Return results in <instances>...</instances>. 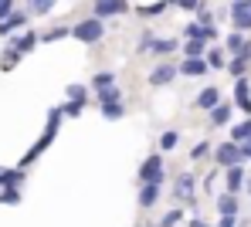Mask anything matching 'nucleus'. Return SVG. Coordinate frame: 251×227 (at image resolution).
<instances>
[{
	"mask_svg": "<svg viewBox=\"0 0 251 227\" xmlns=\"http://www.w3.org/2000/svg\"><path fill=\"white\" fill-rule=\"evenodd\" d=\"M65 95H68V102H88V89H85V85H68V89H65Z\"/></svg>",
	"mask_w": 251,
	"mask_h": 227,
	"instance_id": "nucleus-30",
	"label": "nucleus"
},
{
	"mask_svg": "<svg viewBox=\"0 0 251 227\" xmlns=\"http://www.w3.org/2000/svg\"><path fill=\"white\" fill-rule=\"evenodd\" d=\"M170 3H176V0H167V7H170Z\"/></svg>",
	"mask_w": 251,
	"mask_h": 227,
	"instance_id": "nucleus-47",
	"label": "nucleus"
},
{
	"mask_svg": "<svg viewBox=\"0 0 251 227\" xmlns=\"http://www.w3.org/2000/svg\"><path fill=\"white\" fill-rule=\"evenodd\" d=\"M248 10H251V0H234L231 3V24H234V31H248Z\"/></svg>",
	"mask_w": 251,
	"mask_h": 227,
	"instance_id": "nucleus-13",
	"label": "nucleus"
},
{
	"mask_svg": "<svg viewBox=\"0 0 251 227\" xmlns=\"http://www.w3.org/2000/svg\"><path fill=\"white\" fill-rule=\"evenodd\" d=\"M105 102H123V91L116 89V85L112 89H102L99 91V105H105Z\"/></svg>",
	"mask_w": 251,
	"mask_h": 227,
	"instance_id": "nucleus-32",
	"label": "nucleus"
},
{
	"mask_svg": "<svg viewBox=\"0 0 251 227\" xmlns=\"http://www.w3.org/2000/svg\"><path fill=\"white\" fill-rule=\"evenodd\" d=\"M0 204H21V190H10V186H0Z\"/></svg>",
	"mask_w": 251,
	"mask_h": 227,
	"instance_id": "nucleus-37",
	"label": "nucleus"
},
{
	"mask_svg": "<svg viewBox=\"0 0 251 227\" xmlns=\"http://www.w3.org/2000/svg\"><path fill=\"white\" fill-rule=\"evenodd\" d=\"M176 47H180V41H173V38H156V41H153V51H156V54H173Z\"/></svg>",
	"mask_w": 251,
	"mask_h": 227,
	"instance_id": "nucleus-29",
	"label": "nucleus"
},
{
	"mask_svg": "<svg viewBox=\"0 0 251 227\" xmlns=\"http://www.w3.org/2000/svg\"><path fill=\"white\" fill-rule=\"evenodd\" d=\"M204 61H207V68L210 71H221L227 61H224V51L221 47H210V51H204Z\"/></svg>",
	"mask_w": 251,
	"mask_h": 227,
	"instance_id": "nucleus-23",
	"label": "nucleus"
},
{
	"mask_svg": "<svg viewBox=\"0 0 251 227\" xmlns=\"http://www.w3.org/2000/svg\"><path fill=\"white\" fill-rule=\"evenodd\" d=\"M7 45H10L17 54H21V58H24V54H31L34 47L41 45V34H34V31H21L17 38H7Z\"/></svg>",
	"mask_w": 251,
	"mask_h": 227,
	"instance_id": "nucleus-8",
	"label": "nucleus"
},
{
	"mask_svg": "<svg viewBox=\"0 0 251 227\" xmlns=\"http://www.w3.org/2000/svg\"><path fill=\"white\" fill-rule=\"evenodd\" d=\"M116 85V71H99L95 78H92V89L102 91V89H112Z\"/></svg>",
	"mask_w": 251,
	"mask_h": 227,
	"instance_id": "nucleus-25",
	"label": "nucleus"
},
{
	"mask_svg": "<svg viewBox=\"0 0 251 227\" xmlns=\"http://www.w3.org/2000/svg\"><path fill=\"white\" fill-rule=\"evenodd\" d=\"M139 183H163V156L153 153L139 163Z\"/></svg>",
	"mask_w": 251,
	"mask_h": 227,
	"instance_id": "nucleus-3",
	"label": "nucleus"
},
{
	"mask_svg": "<svg viewBox=\"0 0 251 227\" xmlns=\"http://www.w3.org/2000/svg\"><path fill=\"white\" fill-rule=\"evenodd\" d=\"M17 61H21V54H17L10 45H3V51H0V68H3V71H14Z\"/></svg>",
	"mask_w": 251,
	"mask_h": 227,
	"instance_id": "nucleus-21",
	"label": "nucleus"
},
{
	"mask_svg": "<svg viewBox=\"0 0 251 227\" xmlns=\"http://www.w3.org/2000/svg\"><path fill=\"white\" fill-rule=\"evenodd\" d=\"M156 227H160V224H156Z\"/></svg>",
	"mask_w": 251,
	"mask_h": 227,
	"instance_id": "nucleus-48",
	"label": "nucleus"
},
{
	"mask_svg": "<svg viewBox=\"0 0 251 227\" xmlns=\"http://www.w3.org/2000/svg\"><path fill=\"white\" fill-rule=\"evenodd\" d=\"M214 159H217V166H241V149H238V142H221L217 149H214Z\"/></svg>",
	"mask_w": 251,
	"mask_h": 227,
	"instance_id": "nucleus-7",
	"label": "nucleus"
},
{
	"mask_svg": "<svg viewBox=\"0 0 251 227\" xmlns=\"http://www.w3.org/2000/svg\"><path fill=\"white\" fill-rule=\"evenodd\" d=\"M176 3H180L183 10H197V7H201V0H176Z\"/></svg>",
	"mask_w": 251,
	"mask_h": 227,
	"instance_id": "nucleus-43",
	"label": "nucleus"
},
{
	"mask_svg": "<svg viewBox=\"0 0 251 227\" xmlns=\"http://www.w3.org/2000/svg\"><path fill=\"white\" fill-rule=\"evenodd\" d=\"M227 119H231V105H214L210 109V126H227Z\"/></svg>",
	"mask_w": 251,
	"mask_h": 227,
	"instance_id": "nucleus-24",
	"label": "nucleus"
},
{
	"mask_svg": "<svg viewBox=\"0 0 251 227\" xmlns=\"http://www.w3.org/2000/svg\"><path fill=\"white\" fill-rule=\"evenodd\" d=\"M234 105L251 115V85H248V78H238V85H234Z\"/></svg>",
	"mask_w": 251,
	"mask_h": 227,
	"instance_id": "nucleus-14",
	"label": "nucleus"
},
{
	"mask_svg": "<svg viewBox=\"0 0 251 227\" xmlns=\"http://www.w3.org/2000/svg\"><path fill=\"white\" fill-rule=\"evenodd\" d=\"M173 197L194 207V197H197V177H194V173H180L176 183H173Z\"/></svg>",
	"mask_w": 251,
	"mask_h": 227,
	"instance_id": "nucleus-4",
	"label": "nucleus"
},
{
	"mask_svg": "<svg viewBox=\"0 0 251 227\" xmlns=\"http://www.w3.org/2000/svg\"><path fill=\"white\" fill-rule=\"evenodd\" d=\"M61 119H65V115H61V109H51V112H48V126H44L41 139H38V142H34V146H31V149L24 153V159H21V170H24V166H31V163H34V159L41 156L44 149H48V146L54 142L58 129H61Z\"/></svg>",
	"mask_w": 251,
	"mask_h": 227,
	"instance_id": "nucleus-1",
	"label": "nucleus"
},
{
	"mask_svg": "<svg viewBox=\"0 0 251 227\" xmlns=\"http://www.w3.org/2000/svg\"><path fill=\"white\" fill-rule=\"evenodd\" d=\"M54 7H58V0H27V7H24V10H27L31 17H48Z\"/></svg>",
	"mask_w": 251,
	"mask_h": 227,
	"instance_id": "nucleus-16",
	"label": "nucleus"
},
{
	"mask_svg": "<svg viewBox=\"0 0 251 227\" xmlns=\"http://www.w3.org/2000/svg\"><path fill=\"white\" fill-rule=\"evenodd\" d=\"M210 149H214V146H210V142H197V146H194V149H190V159H194V163H197V159H204V156H207Z\"/></svg>",
	"mask_w": 251,
	"mask_h": 227,
	"instance_id": "nucleus-38",
	"label": "nucleus"
},
{
	"mask_svg": "<svg viewBox=\"0 0 251 227\" xmlns=\"http://www.w3.org/2000/svg\"><path fill=\"white\" fill-rule=\"evenodd\" d=\"M58 109H61V115H72V119H78V115L85 112L82 102H65V105H58Z\"/></svg>",
	"mask_w": 251,
	"mask_h": 227,
	"instance_id": "nucleus-34",
	"label": "nucleus"
},
{
	"mask_svg": "<svg viewBox=\"0 0 251 227\" xmlns=\"http://www.w3.org/2000/svg\"><path fill=\"white\" fill-rule=\"evenodd\" d=\"M173 78H176V65H170V61L167 65H156V68L150 71V85H153V89H163Z\"/></svg>",
	"mask_w": 251,
	"mask_h": 227,
	"instance_id": "nucleus-11",
	"label": "nucleus"
},
{
	"mask_svg": "<svg viewBox=\"0 0 251 227\" xmlns=\"http://www.w3.org/2000/svg\"><path fill=\"white\" fill-rule=\"evenodd\" d=\"M72 38L82 41V45H99V41L105 38V21H99V17H82V21L72 27Z\"/></svg>",
	"mask_w": 251,
	"mask_h": 227,
	"instance_id": "nucleus-2",
	"label": "nucleus"
},
{
	"mask_svg": "<svg viewBox=\"0 0 251 227\" xmlns=\"http://www.w3.org/2000/svg\"><path fill=\"white\" fill-rule=\"evenodd\" d=\"M238 149H241V163H245V159H251V139L238 142Z\"/></svg>",
	"mask_w": 251,
	"mask_h": 227,
	"instance_id": "nucleus-41",
	"label": "nucleus"
},
{
	"mask_svg": "<svg viewBox=\"0 0 251 227\" xmlns=\"http://www.w3.org/2000/svg\"><path fill=\"white\" fill-rule=\"evenodd\" d=\"M102 115H105L109 122H116V119H123V115H126V105H123V102H105V105H102Z\"/></svg>",
	"mask_w": 251,
	"mask_h": 227,
	"instance_id": "nucleus-27",
	"label": "nucleus"
},
{
	"mask_svg": "<svg viewBox=\"0 0 251 227\" xmlns=\"http://www.w3.org/2000/svg\"><path fill=\"white\" fill-rule=\"evenodd\" d=\"M24 183V170L17 166V170H0V186H10V190H17Z\"/></svg>",
	"mask_w": 251,
	"mask_h": 227,
	"instance_id": "nucleus-19",
	"label": "nucleus"
},
{
	"mask_svg": "<svg viewBox=\"0 0 251 227\" xmlns=\"http://www.w3.org/2000/svg\"><path fill=\"white\" fill-rule=\"evenodd\" d=\"M245 139H251V115L231 129V142H245Z\"/></svg>",
	"mask_w": 251,
	"mask_h": 227,
	"instance_id": "nucleus-28",
	"label": "nucleus"
},
{
	"mask_svg": "<svg viewBox=\"0 0 251 227\" xmlns=\"http://www.w3.org/2000/svg\"><path fill=\"white\" fill-rule=\"evenodd\" d=\"M176 142H180V136L170 129V133H163V136H160V149H163V153H170V149H176Z\"/></svg>",
	"mask_w": 251,
	"mask_h": 227,
	"instance_id": "nucleus-35",
	"label": "nucleus"
},
{
	"mask_svg": "<svg viewBox=\"0 0 251 227\" xmlns=\"http://www.w3.org/2000/svg\"><path fill=\"white\" fill-rule=\"evenodd\" d=\"M27 17H31L27 10H17V7H14V10H10V14L0 21V38H3V41H7V38H14V34H17V31L27 24Z\"/></svg>",
	"mask_w": 251,
	"mask_h": 227,
	"instance_id": "nucleus-5",
	"label": "nucleus"
},
{
	"mask_svg": "<svg viewBox=\"0 0 251 227\" xmlns=\"http://www.w3.org/2000/svg\"><path fill=\"white\" fill-rule=\"evenodd\" d=\"M65 38H72V27H51V31L41 34V45H58V41H65Z\"/></svg>",
	"mask_w": 251,
	"mask_h": 227,
	"instance_id": "nucleus-22",
	"label": "nucleus"
},
{
	"mask_svg": "<svg viewBox=\"0 0 251 227\" xmlns=\"http://www.w3.org/2000/svg\"><path fill=\"white\" fill-rule=\"evenodd\" d=\"M207 61L204 58H183V65H176V75H187V78H201L207 75Z\"/></svg>",
	"mask_w": 251,
	"mask_h": 227,
	"instance_id": "nucleus-12",
	"label": "nucleus"
},
{
	"mask_svg": "<svg viewBox=\"0 0 251 227\" xmlns=\"http://www.w3.org/2000/svg\"><path fill=\"white\" fill-rule=\"evenodd\" d=\"M217 210H221V217H238V197L234 193L217 197Z\"/></svg>",
	"mask_w": 251,
	"mask_h": 227,
	"instance_id": "nucleus-18",
	"label": "nucleus"
},
{
	"mask_svg": "<svg viewBox=\"0 0 251 227\" xmlns=\"http://www.w3.org/2000/svg\"><path fill=\"white\" fill-rule=\"evenodd\" d=\"M183 54L187 58H204V41H187L183 45Z\"/></svg>",
	"mask_w": 251,
	"mask_h": 227,
	"instance_id": "nucleus-36",
	"label": "nucleus"
},
{
	"mask_svg": "<svg viewBox=\"0 0 251 227\" xmlns=\"http://www.w3.org/2000/svg\"><path fill=\"white\" fill-rule=\"evenodd\" d=\"M10 10H14V0H0V21H3Z\"/></svg>",
	"mask_w": 251,
	"mask_h": 227,
	"instance_id": "nucleus-42",
	"label": "nucleus"
},
{
	"mask_svg": "<svg viewBox=\"0 0 251 227\" xmlns=\"http://www.w3.org/2000/svg\"><path fill=\"white\" fill-rule=\"evenodd\" d=\"M224 45H227V51H231V54H234V58H238V54H248V51H251L248 38H245V31H231V34H227V41H224Z\"/></svg>",
	"mask_w": 251,
	"mask_h": 227,
	"instance_id": "nucleus-15",
	"label": "nucleus"
},
{
	"mask_svg": "<svg viewBox=\"0 0 251 227\" xmlns=\"http://www.w3.org/2000/svg\"><path fill=\"white\" fill-rule=\"evenodd\" d=\"M163 10H167V0H160V3H150V7H139L136 14H139V17H156V14H163Z\"/></svg>",
	"mask_w": 251,
	"mask_h": 227,
	"instance_id": "nucleus-33",
	"label": "nucleus"
},
{
	"mask_svg": "<svg viewBox=\"0 0 251 227\" xmlns=\"http://www.w3.org/2000/svg\"><path fill=\"white\" fill-rule=\"evenodd\" d=\"M248 31H251V10H248Z\"/></svg>",
	"mask_w": 251,
	"mask_h": 227,
	"instance_id": "nucleus-46",
	"label": "nucleus"
},
{
	"mask_svg": "<svg viewBox=\"0 0 251 227\" xmlns=\"http://www.w3.org/2000/svg\"><path fill=\"white\" fill-rule=\"evenodd\" d=\"M245 186V170L241 166H227V193H238Z\"/></svg>",
	"mask_w": 251,
	"mask_h": 227,
	"instance_id": "nucleus-20",
	"label": "nucleus"
},
{
	"mask_svg": "<svg viewBox=\"0 0 251 227\" xmlns=\"http://www.w3.org/2000/svg\"><path fill=\"white\" fill-rule=\"evenodd\" d=\"M187 227H210V224H204L201 217H194V221H190V224H187Z\"/></svg>",
	"mask_w": 251,
	"mask_h": 227,
	"instance_id": "nucleus-45",
	"label": "nucleus"
},
{
	"mask_svg": "<svg viewBox=\"0 0 251 227\" xmlns=\"http://www.w3.org/2000/svg\"><path fill=\"white\" fill-rule=\"evenodd\" d=\"M248 61H251V51H248V54H238V58L231 61V68H227V71H231L234 78H245V71H248Z\"/></svg>",
	"mask_w": 251,
	"mask_h": 227,
	"instance_id": "nucleus-26",
	"label": "nucleus"
},
{
	"mask_svg": "<svg viewBox=\"0 0 251 227\" xmlns=\"http://www.w3.org/2000/svg\"><path fill=\"white\" fill-rule=\"evenodd\" d=\"M214 105H221V89H214V85H207V89L197 95V109H214Z\"/></svg>",
	"mask_w": 251,
	"mask_h": 227,
	"instance_id": "nucleus-17",
	"label": "nucleus"
},
{
	"mask_svg": "<svg viewBox=\"0 0 251 227\" xmlns=\"http://www.w3.org/2000/svg\"><path fill=\"white\" fill-rule=\"evenodd\" d=\"M197 24L210 27V24H214V10H207V7H197Z\"/></svg>",
	"mask_w": 251,
	"mask_h": 227,
	"instance_id": "nucleus-39",
	"label": "nucleus"
},
{
	"mask_svg": "<svg viewBox=\"0 0 251 227\" xmlns=\"http://www.w3.org/2000/svg\"><path fill=\"white\" fill-rule=\"evenodd\" d=\"M129 10V3L126 0H95V7H92V17H99V21H109V17H119Z\"/></svg>",
	"mask_w": 251,
	"mask_h": 227,
	"instance_id": "nucleus-6",
	"label": "nucleus"
},
{
	"mask_svg": "<svg viewBox=\"0 0 251 227\" xmlns=\"http://www.w3.org/2000/svg\"><path fill=\"white\" fill-rule=\"evenodd\" d=\"M160 193H163V183H139V207H143V210L156 207Z\"/></svg>",
	"mask_w": 251,
	"mask_h": 227,
	"instance_id": "nucleus-10",
	"label": "nucleus"
},
{
	"mask_svg": "<svg viewBox=\"0 0 251 227\" xmlns=\"http://www.w3.org/2000/svg\"><path fill=\"white\" fill-rule=\"evenodd\" d=\"M153 41H156V34H153V31H146V34H139V41H136V51H139V54H146V51H153Z\"/></svg>",
	"mask_w": 251,
	"mask_h": 227,
	"instance_id": "nucleus-31",
	"label": "nucleus"
},
{
	"mask_svg": "<svg viewBox=\"0 0 251 227\" xmlns=\"http://www.w3.org/2000/svg\"><path fill=\"white\" fill-rule=\"evenodd\" d=\"M183 34H187V41H217V27L210 24V27H204V24H197V21H190L187 27H183Z\"/></svg>",
	"mask_w": 251,
	"mask_h": 227,
	"instance_id": "nucleus-9",
	"label": "nucleus"
},
{
	"mask_svg": "<svg viewBox=\"0 0 251 227\" xmlns=\"http://www.w3.org/2000/svg\"><path fill=\"white\" fill-rule=\"evenodd\" d=\"M180 217H183V214H180V210L173 207L170 214H163V221H160V227H173V224H180Z\"/></svg>",
	"mask_w": 251,
	"mask_h": 227,
	"instance_id": "nucleus-40",
	"label": "nucleus"
},
{
	"mask_svg": "<svg viewBox=\"0 0 251 227\" xmlns=\"http://www.w3.org/2000/svg\"><path fill=\"white\" fill-rule=\"evenodd\" d=\"M217 227H238V217H221V224Z\"/></svg>",
	"mask_w": 251,
	"mask_h": 227,
	"instance_id": "nucleus-44",
	"label": "nucleus"
}]
</instances>
